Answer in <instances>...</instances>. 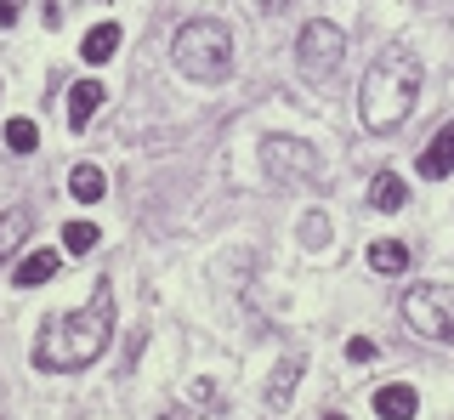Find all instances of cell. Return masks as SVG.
<instances>
[{
	"label": "cell",
	"mask_w": 454,
	"mask_h": 420,
	"mask_svg": "<svg viewBox=\"0 0 454 420\" xmlns=\"http://www.w3.org/2000/svg\"><path fill=\"white\" fill-rule=\"evenodd\" d=\"M420 97V63L409 46H387L375 63H369L364 86H358V125L364 131H397L409 114H415Z\"/></svg>",
	"instance_id": "cell-2"
},
{
	"label": "cell",
	"mask_w": 454,
	"mask_h": 420,
	"mask_svg": "<svg viewBox=\"0 0 454 420\" xmlns=\"http://www.w3.org/2000/svg\"><path fill=\"white\" fill-rule=\"evenodd\" d=\"M97 245H103V233H97L91 222H68L63 228V250H74V256H91Z\"/></svg>",
	"instance_id": "cell-18"
},
{
	"label": "cell",
	"mask_w": 454,
	"mask_h": 420,
	"mask_svg": "<svg viewBox=\"0 0 454 420\" xmlns=\"http://www.w3.org/2000/svg\"><path fill=\"white\" fill-rule=\"evenodd\" d=\"M324 420H347V415H324Z\"/></svg>",
	"instance_id": "cell-24"
},
{
	"label": "cell",
	"mask_w": 454,
	"mask_h": 420,
	"mask_svg": "<svg viewBox=\"0 0 454 420\" xmlns=\"http://www.w3.org/2000/svg\"><path fill=\"white\" fill-rule=\"evenodd\" d=\"M28 239V210H6L0 216V261H12Z\"/></svg>",
	"instance_id": "cell-15"
},
{
	"label": "cell",
	"mask_w": 454,
	"mask_h": 420,
	"mask_svg": "<svg viewBox=\"0 0 454 420\" xmlns=\"http://www.w3.org/2000/svg\"><path fill=\"white\" fill-rule=\"evenodd\" d=\"M18 23V0H0V29H12Z\"/></svg>",
	"instance_id": "cell-21"
},
{
	"label": "cell",
	"mask_w": 454,
	"mask_h": 420,
	"mask_svg": "<svg viewBox=\"0 0 454 420\" xmlns=\"http://www.w3.org/2000/svg\"><path fill=\"white\" fill-rule=\"evenodd\" d=\"M68 193H74L80 205H97L108 193V176L97 171V165H74V171H68Z\"/></svg>",
	"instance_id": "cell-12"
},
{
	"label": "cell",
	"mask_w": 454,
	"mask_h": 420,
	"mask_svg": "<svg viewBox=\"0 0 454 420\" xmlns=\"http://www.w3.org/2000/svg\"><path fill=\"white\" fill-rule=\"evenodd\" d=\"M103 103H108V91L97 86V80H80V86L68 91V125H74V131H85V125H91V114H97Z\"/></svg>",
	"instance_id": "cell-9"
},
{
	"label": "cell",
	"mask_w": 454,
	"mask_h": 420,
	"mask_svg": "<svg viewBox=\"0 0 454 420\" xmlns=\"http://www.w3.org/2000/svg\"><path fill=\"white\" fill-rule=\"evenodd\" d=\"M301 245H307V250L330 245V216H318V210H312V216H301Z\"/></svg>",
	"instance_id": "cell-19"
},
{
	"label": "cell",
	"mask_w": 454,
	"mask_h": 420,
	"mask_svg": "<svg viewBox=\"0 0 454 420\" xmlns=\"http://www.w3.org/2000/svg\"><path fill=\"white\" fill-rule=\"evenodd\" d=\"M262 159H267V171L284 176V182H312L318 176V153H312L307 143H295V136H267Z\"/></svg>",
	"instance_id": "cell-6"
},
{
	"label": "cell",
	"mask_w": 454,
	"mask_h": 420,
	"mask_svg": "<svg viewBox=\"0 0 454 420\" xmlns=\"http://www.w3.org/2000/svg\"><path fill=\"white\" fill-rule=\"evenodd\" d=\"M170 58H176V68L188 80L216 86V80H227V68H233V35H227V23H216V18H193L170 40Z\"/></svg>",
	"instance_id": "cell-3"
},
{
	"label": "cell",
	"mask_w": 454,
	"mask_h": 420,
	"mask_svg": "<svg viewBox=\"0 0 454 420\" xmlns=\"http://www.w3.org/2000/svg\"><path fill=\"white\" fill-rule=\"evenodd\" d=\"M57 268H63V256L57 250H35V256H23V268H18V290H35V284H51Z\"/></svg>",
	"instance_id": "cell-10"
},
{
	"label": "cell",
	"mask_w": 454,
	"mask_h": 420,
	"mask_svg": "<svg viewBox=\"0 0 454 420\" xmlns=\"http://www.w3.org/2000/svg\"><path fill=\"white\" fill-rule=\"evenodd\" d=\"M403 318L426 341H454V290L449 284H420L403 296Z\"/></svg>",
	"instance_id": "cell-4"
},
{
	"label": "cell",
	"mask_w": 454,
	"mask_h": 420,
	"mask_svg": "<svg viewBox=\"0 0 454 420\" xmlns=\"http://www.w3.org/2000/svg\"><path fill=\"white\" fill-rule=\"evenodd\" d=\"M340 51H347V40H340L335 23H307L301 40H295V58H301V74L307 80H335V68H340Z\"/></svg>",
	"instance_id": "cell-5"
},
{
	"label": "cell",
	"mask_w": 454,
	"mask_h": 420,
	"mask_svg": "<svg viewBox=\"0 0 454 420\" xmlns=\"http://www.w3.org/2000/svg\"><path fill=\"white\" fill-rule=\"evenodd\" d=\"M415 409H420V398H415V386H403V381L375 392V415L380 420H415Z\"/></svg>",
	"instance_id": "cell-8"
},
{
	"label": "cell",
	"mask_w": 454,
	"mask_h": 420,
	"mask_svg": "<svg viewBox=\"0 0 454 420\" xmlns=\"http://www.w3.org/2000/svg\"><path fill=\"white\" fill-rule=\"evenodd\" d=\"M262 6H267V12H284V6H290V0H262Z\"/></svg>",
	"instance_id": "cell-23"
},
{
	"label": "cell",
	"mask_w": 454,
	"mask_h": 420,
	"mask_svg": "<svg viewBox=\"0 0 454 420\" xmlns=\"http://www.w3.org/2000/svg\"><path fill=\"white\" fill-rule=\"evenodd\" d=\"M108 335H114V284L103 278L85 307H74V313H57V318L40 324V341H35V353H28V358H35V369L74 375L91 358H103Z\"/></svg>",
	"instance_id": "cell-1"
},
{
	"label": "cell",
	"mask_w": 454,
	"mask_h": 420,
	"mask_svg": "<svg viewBox=\"0 0 454 420\" xmlns=\"http://www.w3.org/2000/svg\"><path fill=\"white\" fill-rule=\"evenodd\" d=\"M160 420H188V409H165V415H160Z\"/></svg>",
	"instance_id": "cell-22"
},
{
	"label": "cell",
	"mask_w": 454,
	"mask_h": 420,
	"mask_svg": "<svg viewBox=\"0 0 454 420\" xmlns=\"http://www.w3.org/2000/svg\"><path fill=\"white\" fill-rule=\"evenodd\" d=\"M6 148H12V153H35V148H40V125L23 120V114L6 120Z\"/></svg>",
	"instance_id": "cell-17"
},
{
	"label": "cell",
	"mask_w": 454,
	"mask_h": 420,
	"mask_svg": "<svg viewBox=\"0 0 454 420\" xmlns=\"http://www.w3.org/2000/svg\"><path fill=\"white\" fill-rule=\"evenodd\" d=\"M347 358H352V363H369V358H375V341H364V335H352V341H347Z\"/></svg>",
	"instance_id": "cell-20"
},
{
	"label": "cell",
	"mask_w": 454,
	"mask_h": 420,
	"mask_svg": "<svg viewBox=\"0 0 454 420\" xmlns=\"http://www.w3.org/2000/svg\"><path fill=\"white\" fill-rule=\"evenodd\" d=\"M114 51H120V23H97V29L80 40V58L85 63H108Z\"/></svg>",
	"instance_id": "cell-11"
},
{
	"label": "cell",
	"mask_w": 454,
	"mask_h": 420,
	"mask_svg": "<svg viewBox=\"0 0 454 420\" xmlns=\"http://www.w3.org/2000/svg\"><path fill=\"white\" fill-rule=\"evenodd\" d=\"M295 375H301V358H284L278 369H273V381H267V403H273V409H284V403H290Z\"/></svg>",
	"instance_id": "cell-16"
},
{
	"label": "cell",
	"mask_w": 454,
	"mask_h": 420,
	"mask_svg": "<svg viewBox=\"0 0 454 420\" xmlns=\"http://www.w3.org/2000/svg\"><path fill=\"white\" fill-rule=\"evenodd\" d=\"M369 205H375V210H403L409 205V182L392 176V171H380L375 188H369Z\"/></svg>",
	"instance_id": "cell-13"
},
{
	"label": "cell",
	"mask_w": 454,
	"mask_h": 420,
	"mask_svg": "<svg viewBox=\"0 0 454 420\" xmlns=\"http://www.w3.org/2000/svg\"><path fill=\"white\" fill-rule=\"evenodd\" d=\"M369 268L375 273H403L409 268V245L403 239H375L369 245Z\"/></svg>",
	"instance_id": "cell-14"
},
{
	"label": "cell",
	"mask_w": 454,
	"mask_h": 420,
	"mask_svg": "<svg viewBox=\"0 0 454 420\" xmlns=\"http://www.w3.org/2000/svg\"><path fill=\"white\" fill-rule=\"evenodd\" d=\"M415 171L426 176V182H443L449 171H454V120L443 125V131L432 136V143H426V153H420V165Z\"/></svg>",
	"instance_id": "cell-7"
}]
</instances>
